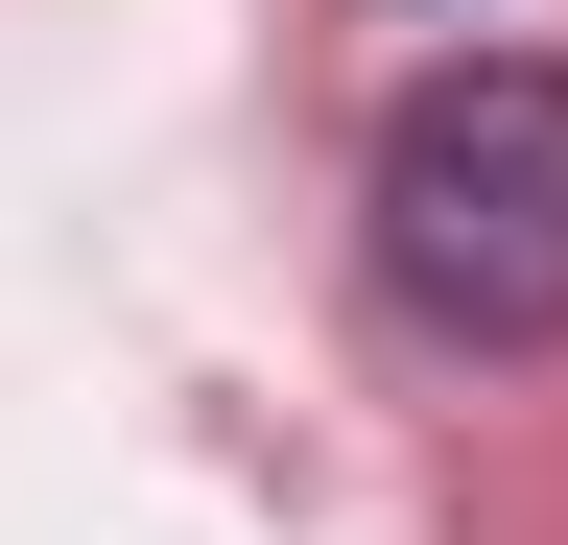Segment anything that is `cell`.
<instances>
[{
	"instance_id": "obj_1",
	"label": "cell",
	"mask_w": 568,
	"mask_h": 545,
	"mask_svg": "<svg viewBox=\"0 0 568 545\" xmlns=\"http://www.w3.org/2000/svg\"><path fill=\"white\" fill-rule=\"evenodd\" d=\"M379 285L474 356H568V72L474 48L379 119Z\"/></svg>"
}]
</instances>
